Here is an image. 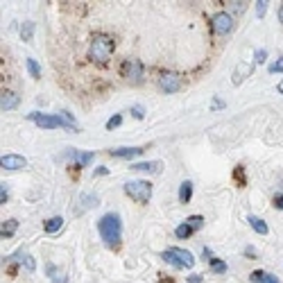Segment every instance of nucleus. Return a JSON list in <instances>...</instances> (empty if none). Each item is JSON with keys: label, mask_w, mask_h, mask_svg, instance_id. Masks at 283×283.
<instances>
[{"label": "nucleus", "mask_w": 283, "mask_h": 283, "mask_svg": "<svg viewBox=\"0 0 283 283\" xmlns=\"http://www.w3.org/2000/svg\"><path fill=\"white\" fill-rule=\"evenodd\" d=\"M97 233H100V238L104 240L107 247L118 250L120 240H123V218L118 213H107V216H102L100 222H97Z\"/></svg>", "instance_id": "nucleus-1"}, {"label": "nucleus", "mask_w": 283, "mask_h": 283, "mask_svg": "<svg viewBox=\"0 0 283 283\" xmlns=\"http://www.w3.org/2000/svg\"><path fill=\"white\" fill-rule=\"evenodd\" d=\"M111 52H114V39L107 37V34H95L91 46H89V59L100 63V66H104V63L109 61Z\"/></svg>", "instance_id": "nucleus-2"}, {"label": "nucleus", "mask_w": 283, "mask_h": 283, "mask_svg": "<svg viewBox=\"0 0 283 283\" xmlns=\"http://www.w3.org/2000/svg\"><path fill=\"white\" fill-rule=\"evenodd\" d=\"M125 195L131 197L136 204H148L150 197H152V184L143 182V179H131V182L125 184Z\"/></svg>", "instance_id": "nucleus-3"}, {"label": "nucleus", "mask_w": 283, "mask_h": 283, "mask_svg": "<svg viewBox=\"0 0 283 283\" xmlns=\"http://www.w3.org/2000/svg\"><path fill=\"white\" fill-rule=\"evenodd\" d=\"M27 118L32 120V123H37L41 129H68V131H77V127H73L70 123H66V120L61 118V116H50V114H39V111H32V114H27Z\"/></svg>", "instance_id": "nucleus-4"}, {"label": "nucleus", "mask_w": 283, "mask_h": 283, "mask_svg": "<svg viewBox=\"0 0 283 283\" xmlns=\"http://www.w3.org/2000/svg\"><path fill=\"white\" fill-rule=\"evenodd\" d=\"M182 86L184 80L177 73H161L159 75V91H163V93H177V91H182Z\"/></svg>", "instance_id": "nucleus-5"}, {"label": "nucleus", "mask_w": 283, "mask_h": 283, "mask_svg": "<svg viewBox=\"0 0 283 283\" xmlns=\"http://www.w3.org/2000/svg\"><path fill=\"white\" fill-rule=\"evenodd\" d=\"M120 73H123L125 80L134 82V84H140V82H143V63L138 59H125Z\"/></svg>", "instance_id": "nucleus-6"}, {"label": "nucleus", "mask_w": 283, "mask_h": 283, "mask_svg": "<svg viewBox=\"0 0 283 283\" xmlns=\"http://www.w3.org/2000/svg\"><path fill=\"white\" fill-rule=\"evenodd\" d=\"M233 25H236V23H233V18L229 16L227 12H218L216 16L211 18V27L218 37H227V34L233 30Z\"/></svg>", "instance_id": "nucleus-7"}, {"label": "nucleus", "mask_w": 283, "mask_h": 283, "mask_svg": "<svg viewBox=\"0 0 283 283\" xmlns=\"http://www.w3.org/2000/svg\"><path fill=\"white\" fill-rule=\"evenodd\" d=\"M170 254H172L174 258H177V263H179V267H186V270H193L195 267V256L190 254L188 250H179V247H170Z\"/></svg>", "instance_id": "nucleus-8"}, {"label": "nucleus", "mask_w": 283, "mask_h": 283, "mask_svg": "<svg viewBox=\"0 0 283 283\" xmlns=\"http://www.w3.org/2000/svg\"><path fill=\"white\" fill-rule=\"evenodd\" d=\"M0 165H3V170H21L27 165V159L21 154H5L0 159Z\"/></svg>", "instance_id": "nucleus-9"}, {"label": "nucleus", "mask_w": 283, "mask_h": 283, "mask_svg": "<svg viewBox=\"0 0 283 283\" xmlns=\"http://www.w3.org/2000/svg\"><path fill=\"white\" fill-rule=\"evenodd\" d=\"M3 263L5 265H9V263H25V267H27V272H34L37 270V263H34V258L30 256L27 252H16L14 256H7V258H3Z\"/></svg>", "instance_id": "nucleus-10"}, {"label": "nucleus", "mask_w": 283, "mask_h": 283, "mask_svg": "<svg viewBox=\"0 0 283 283\" xmlns=\"http://www.w3.org/2000/svg\"><path fill=\"white\" fill-rule=\"evenodd\" d=\"M66 157L75 161V165H77V168H84V165H89L91 161H93L95 154H93V152H80V150H68V152H66Z\"/></svg>", "instance_id": "nucleus-11"}, {"label": "nucleus", "mask_w": 283, "mask_h": 283, "mask_svg": "<svg viewBox=\"0 0 283 283\" xmlns=\"http://www.w3.org/2000/svg\"><path fill=\"white\" fill-rule=\"evenodd\" d=\"M18 102H21V97L14 93V91H3V93H0V109H3V111L16 109Z\"/></svg>", "instance_id": "nucleus-12"}, {"label": "nucleus", "mask_w": 283, "mask_h": 283, "mask_svg": "<svg viewBox=\"0 0 283 283\" xmlns=\"http://www.w3.org/2000/svg\"><path fill=\"white\" fill-rule=\"evenodd\" d=\"M145 148H118V150H109L111 157L116 159H134L138 157V154H143Z\"/></svg>", "instance_id": "nucleus-13"}, {"label": "nucleus", "mask_w": 283, "mask_h": 283, "mask_svg": "<svg viewBox=\"0 0 283 283\" xmlns=\"http://www.w3.org/2000/svg\"><path fill=\"white\" fill-rule=\"evenodd\" d=\"M129 168L136 172H161V161H140V163H131Z\"/></svg>", "instance_id": "nucleus-14"}, {"label": "nucleus", "mask_w": 283, "mask_h": 283, "mask_svg": "<svg viewBox=\"0 0 283 283\" xmlns=\"http://www.w3.org/2000/svg\"><path fill=\"white\" fill-rule=\"evenodd\" d=\"M63 229V218L61 216H55V218H50V220H46V224H43V231L46 233H59Z\"/></svg>", "instance_id": "nucleus-15"}, {"label": "nucleus", "mask_w": 283, "mask_h": 283, "mask_svg": "<svg viewBox=\"0 0 283 283\" xmlns=\"http://www.w3.org/2000/svg\"><path fill=\"white\" fill-rule=\"evenodd\" d=\"M247 222H250L254 231H256V233H261V236H267V233H270V227H267L265 220H261V218L250 216V218H247Z\"/></svg>", "instance_id": "nucleus-16"}, {"label": "nucleus", "mask_w": 283, "mask_h": 283, "mask_svg": "<svg viewBox=\"0 0 283 283\" xmlns=\"http://www.w3.org/2000/svg\"><path fill=\"white\" fill-rule=\"evenodd\" d=\"M190 199H193V184H190V182H184L182 186H179V202H182V204H188Z\"/></svg>", "instance_id": "nucleus-17"}, {"label": "nucleus", "mask_w": 283, "mask_h": 283, "mask_svg": "<svg viewBox=\"0 0 283 283\" xmlns=\"http://www.w3.org/2000/svg\"><path fill=\"white\" fill-rule=\"evenodd\" d=\"M18 229V220H5L3 222V229H0V236L3 238H12Z\"/></svg>", "instance_id": "nucleus-18"}, {"label": "nucleus", "mask_w": 283, "mask_h": 283, "mask_svg": "<svg viewBox=\"0 0 283 283\" xmlns=\"http://www.w3.org/2000/svg\"><path fill=\"white\" fill-rule=\"evenodd\" d=\"M193 231H195V229L190 227L188 222H182L177 229H174V236H177L179 240H186V238H190V236H193Z\"/></svg>", "instance_id": "nucleus-19"}, {"label": "nucleus", "mask_w": 283, "mask_h": 283, "mask_svg": "<svg viewBox=\"0 0 283 283\" xmlns=\"http://www.w3.org/2000/svg\"><path fill=\"white\" fill-rule=\"evenodd\" d=\"M250 70H252L250 63H242V66H238L236 68V75H233V84H240V82L245 80L247 75H250Z\"/></svg>", "instance_id": "nucleus-20"}, {"label": "nucleus", "mask_w": 283, "mask_h": 283, "mask_svg": "<svg viewBox=\"0 0 283 283\" xmlns=\"http://www.w3.org/2000/svg\"><path fill=\"white\" fill-rule=\"evenodd\" d=\"M25 63H27V70H30V75L34 77V80H41V66L37 63V59H32L30 57Z\"/></svg>", "instance_id": "nucleus-21"}, {"label": "nucleus", "mask_w": 283, "mask_h": 283, "mask_svg": "<svg viewBox=\"0 0 283 283\" xmlns=\"http://www.w3.org/2000/svg\"><path fill=\"white\" fill-rule=\"evenodd\" d=\"M208 263H211V270L216 272V274H224V272H227V263L220 261V258H216V256H213Z\"/></svg>", "instance_id": "nucleus-22"}, {"label": "nucleus", "mask_w": 283, "mask_h": 283, "mask_svg": "<svg viewBox=\"0 0 283 283\" xmlns=\"http://www.w3.org/2000/svg\"><path fill=\"white\" fill-rule=\"evenodd\" d=\"M32 34H34V23L32 21H25L21 27V37L23 41H32Z\"/></svg>", "instance_id": "nucleus-23"}, {"label": "nucleus", "mask_w": 283, "mask_h": 283, "mask_svg": "<svg viewBox=\"0 0 283 283\" xmlns=\"http://www.w3.org/2000/svg\"><path fill=\"white\" fill-rule=\"evenodd\" d=\"M186 222L195 229V231H197V229L204 227V216H190V218H186Z\"/></svg>", "instance_id": "nucleus-24"}, {"label": "nucleus", "mask_w": 283, "mask_h": 283, "mask_svg": "<svg viewBox=\"0 0 283 283\" xmlns=\"http://www.w3.org/2000/svg\"><path fill=\"white\" fill-rule=\"evenodd\" d=\"M233 179H236V184L238 186H245V170H242V165H238L236 170H233Z\"/></svg>", "instance_id": "nucleus-25"}, {"label": "nucleus", "mask_w": 283, "mask_h": 283, "mask_svg": "<svg viewBox=\"0 0 283 283\" xmlns=\"http://www.w3.org/2000/svg\"><path fill=\"white\" fill-rule=\"evenodd\" d=\"M82 204H84V208L97 206V195H82Z\"/></svg>", "instance_id": "nucleus-26"}, {"label": "nucleus", "mask_w": 283, "mask_h": 283, "mask_svg": "<svg viewBox=\"0 0 283 283\" xmlns=\"http://www.w3.org/2000/svg\"><path fill=\"white\" fill-rule=\"evenodd\" d=\"M120 125H123V116H120V114H116L114 116V118H109V120H107V129H116V127H120Z\"/></svg>", "instance_id": "nucleus-27"}, {"label": "nucleus", "mask_w": 283, "mask_h": 283, "mask_svg": "<svg viewBox=\"0 0 283 283\" xmlns=\"http://www.w3.org/2000/svg\"><path fill=\"white\" fill-rule=\"evenodd\" d=\"M267 70H270L272 75H276V73H283V57H279L274 63H270V66H267Z\"/></svg>", "instance_id": "nucleus-28"}, {"label": "nucleus", "mask_w": 283, "mask_h": 283, "mask_svg": "<svg viewBox=\"0 0 283 283\" xmlns=\"http://www.w3.org/2000/svg\"><path fill=\"white\" fill-rule=\"evenodd\" d=\"M267 5H270L267 0H258V3H256V14H258V18H263V16H265Z\"/></svg>", "instance_id": "nucleus-29"}, {"label": "nucleus", "mask_w": 283, "mask_h": 283, "mask_svg": "<svg viewBox=\"0 0 283 283\" xmlns=\"http://www.w3.org/2000/svg\"><path fill=\"white\" fill-rule=\"evenodd\" d=\"M131 116H134L136 120H143L145 118V109L140 104H134V107H131Z\"/></svg>", "instance_id": "nucleus-30"}, {"label": "nucleus", "mask_w": 283, "mask_h": 283, "mask_svg": "<svg viewBox=\"0 0 283 283\" xmlns=\"http://www.w3.org/2000/svg\"><path fill=\"white\" fill-rule=\"evenodd\" d=\"M263 276H265V272H263V270H256V272H252L250 281H252V283H261V281H263Z\"/></svg>", "instance_id": "nucleus-31"}, {"label": "nucleus", "mask_w": 283, "mask_h": 283, "mask_svg": "<svg viewBox=\"0 0 283 283\" xmlns=\"http://www.w3.org/2000/svg\"><path fill=\"white\" fill-rule=\"evenodd\" d=\"M9 197V190H7V184H3V188H0V204H5Z\"/></svg>", "instance_id": "nucleus-32"}, {"label": "nucleus", "mask_w": 283, "mask_h": 283, "mask_svg": "<svg viewBox=\"0 0 283 283\" xmlns=\"http://www.w3.org/2000/svg\"><path fill=\"white\" fill-rule=\"evenodd\" d=\"M211 109H213V111H218V109H224V102L220 100V97H213V102H211Z\"/></svg>", "instance_id": "nucleus-33"}, {"label": "nucleus", "mask_w": 283, "mask_h": 283, "mask_svg": "<svg viewBox=\"0 0 283 283\" xmlns=\"http://www.w3.org/2000/svg\"><path fill=\"white\" fill-rule=\"evenodd\" d=\"M265 59H267V50L263 48V50H258V52H256V63H263Z\"/></svg>", "instance_id": "nucleus-34"}, {"label": "nucleus", "mask_w": 283, "mask_h": 283, "mask_svg": "<svg viewBox=\"0 0 283 283\" xmlns=\"http://www.w3.org/2000/svg\"><path fill=\"white\" fill-rule=\"evenodd\" d=\"M274 206L279 208V211H283V193H279V195H274Z\"/></svg>", "instance_id": "nucleus-35"}, {"label": "nucleus", "mask_w": 283, "mask_h": 283, "mask_svg": "<svg viewBox=\"0 0 283 283\" xmlns=\"http://www.w3.org/2000/svg\"><path fill=\"white\" fill-rule=\"evenodd\" d=\"M261 283H281V281L276 279L274 274H267V272H265V276H263V281H261Z\"/></svg>", "instance_id": "nucleus-36"}, {"label": "nucleus", "mask_w": 283, "mask_h": 283, "mask_svg": "<svg viewBox=\"0 0 283 283\" xmlns=\"http://www.w3.org/2000/svg\"><path fill=\"white\" fill-rule=\"evenodd\" d=\"M186 281H188V283H204V276H202V274H190Z\"/></svg>", "instance_id": "nucleus-37"}, {"label": "nucleus", "mask_w": 283, "mask_h": 283, "mask_svg": "<svg viewBox=\"0 0 283 283\" xmlns=\"http://www.w3.org/2000/svg\"><path fill=\"white\" fill-rule=\"evenodd\" d=\"M48 274H50V276H52V281H55V279H57V267H55V265H52V263H48Z\"/></svg>", "instance_id": "nucleus-38"}, {"label": "nucleus", "mask_w": 283, "mask_h": 283, "mask_svg": "<svg viewBox=\"0 0 283 283\" xmlns=\"http://www.w3.org/2000/svg\"><path fill=\"white\" fill-rule=\"evenodd\" d=\"M95 174L97 177H104V174H109V168H95Z\"/></svg>", "instance_id": "nucleus-39"}, {"label": "nucleus", "mask_w": 283, "mask_h": 283, "mask_svg": "<svg viewBox=\"0 0 283 283\" xmlns=\"http://www.w3.org/2000/svg\"><path fill=\"white\" fill-rule=\"evenodd\" d=\"M245 254H247V256H250V258H254V250H252V247H247V250H245Z\"/></svg>", "instance_id": "nucleus-40"}, {"label": "nucleus", "mask_w": 283, "mask_h": 283, "mask_svg": "<svg viewBox=\"0 0 283 283\" xmlns=\"http://www.w3.org/2000/svg\"><path fill=\"white\" fill-rule=\"evenodd\" d=\"M276 89H279V93H281V95H283V80H281V82H279V86H276Z\"/></svg>", "instance_id": "nucleus-41"}, {"label": "nucleus", "mask_w": 283, "mask_h": 283, "mask_svg": "<svg viewBox=\"0 0 283 283\" xmlns=\"http://www.w3.org/2000/svg\"><path fill=\"white\" fill-rule=\"evenodd\" d=\"M279 21L283 23V5H281V9H279Z\"/></svg>", "instance_id": "nucleus-42"}]
</instances>
